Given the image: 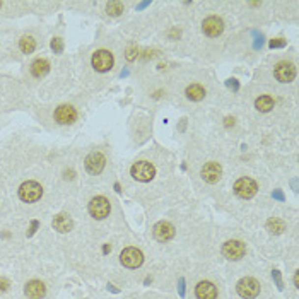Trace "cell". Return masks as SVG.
Segmentation results:
<instances>
[{"instance_id":"obj_25","label":"cell","mask_w":299,"mask_h":299,"mask_svg":"<svg viewBox=\"0 0 299 299\" xmlns=\"http://www.w3.org/2000/svg\"><path fill=\"white\" fill-rule=\"evenodd\" d=\"M10 282L5 279V277H0V293H5L7 289H9Z\"/></svg>"},{"instance_id":"obj_4","label":"cell","mask_w":299,"mask_h":299,"mask_svg":"<svg viewBox=\"0 0 299 299\" xmlns=\"http://www.w3.org/2000/svg\"><path fill=\"white\" fill-rule=\"evenodd\" d=\"M156 175V169L147 161H139L132 166V176L137 181H150Z\"/></svg>"},{"instance_id":"obj_6","label":"cell","mask_w":299,"mask_h":299,"mask_svg":"<svg viewBox=\"0 0 299 299\" xmlns=\"http://www.w3.org/2000/svg\"><path fill=\"white\" fill-rule=\"evenodd\" d=\"M120 262L127 267V269H137V267L142 265L144 255L140 253V250H137V248H125L120 255Z\"/></svg>"},{"instance_id":"obj_3","label":"cell","mask_w":299,"mask_h":299,"mask_svg":"<svg viewBox=\"0 0 299 299\" xmlns=\"http://www.w3.org/2000/svg\"><path fill=\"white\" fill-rule=\"evenodd\" d=\"M257 190H258L257 183L251 178H239L234 183V193L239 199H251V197H255Z\"/></svg>"},{"instance_id":"obj_8","label":"cell","mask_w":299,"mask_h":299,"mask_svg":"<svg viewBox=\"0 0 299 299\" xmlns=\"http://www.w3.org/2000/svg\"><path fill=\"white\" fill-rule=\"evenodd\" d=\"M92 67L98 72H108L113 67V55L106 50H99L92 55Z\"/></svg>"},{"instance_id":"obj_13","label":"cell","mask_w":299,"mask_h":299,"mask_svg":"<svg viewBox=\"0 0 299 299\" xmlns=\"http://www.w3.org/2000/svg\"><path fill=\"white\" fill-rule=\"evenodd\" d=\"M222 175V168L217 163H207L202 168V178L207 183H217Z\"/></svg>"},{"instance_id":"obj_11","label":"cell","mask_w":299,"mask_h":299,"mask_svg":"<svg viewBox=\"0 0 299 299\" xmlns=\"http://www.w3.org/2000/svg\"><path fill=\"white\" fill-rule=\"evenodd\" d=\"M75 118H77V111L75 108L68 106V104H62V106L57 108L55 111V120L62 125H68V123H74Z\"/></svg>"},{"instance_id":"obj_20","label":"cell","mask_w":299,"mask_h":299,"mask_svg":"<svg viewBox=\"0 0 299 299\" xmlns=\"http://www.w3.org/2000/svg\"><path fill=\"white\" fill-rule=\"evenodd\" d=\"M267 229H269L272 234H280L286 229V224H284V221H280L279 217H272L269 222H267Z\"/></svg>"},{"instance_id":"obj_12","label":"cell","mask_w":299,"mask_h":299,"mask_svg":"<svg viewBox=\"0 0 299 299\" xmlns=\"http://www.w3.org/2000/svg\"><path fill=\"white\" fill-rule=\"evenodd\" d=\"M275 77L280 82H291L296 77V68L289 62H280L275 67Z\"/></svg>"},{"instance_id":"obj_15","label":"cell","mask_w":299,"mask_h":299,"mask_svg":"<svg viewBox=\"0 0 299 299\" xmlns=\"http://www.w3.org/2000/svg\"><path fill=\"white\" fill-rule=\"evenodd\" d=\"M24 293H26V296L30 299H43L46 294V287L43 282H39V280H31V282L26 284V287H24Z\"/></svg>"},{"instance_id":"obj_23","label":"cell","mask_w":299,"mask_h":299,"mask_svg":"<svg viewBox=\"0 0 299 299\" xmlns=\"http://www.w3.org/2000/svg\"><path fill=\"white\" fill-rule=\"evenodd\" d=\"M106 12L110 14V16H120V14L123 12V3H120V2H110L106 5Z\"/></svg>"},{"instance_id":"obj_1","label":"cell","mask_w":299,"mask_h":299,"mask_svg":"<svg viewBox=\"0 0 299 299\" xmlns=\"http://www.w3.org/2000/svg\"><path fill=\"white\" fill-rule=\"evenodd\" d=\"M238 294L244 299H253L260 294V282L253 277H243L236 286Z\"/></svg>"},{"instance_id":"obj_2","label":"cell","mask_w":299,"mask_h":299,"mask_svg":"<svg viewBox=\"0 0 299 299\" xmlns=\"http://www.w3.org/2000/svg\"><path fill=\"white\" fill-rule=\"evenodd\" d=\"M43 195V188L39 183L36 181H26L21 185L19 188V197L23 202H28V204H31V202H36L39 200Z\"/></svg>"},{"instance_id":"obj_7","label":"cell","mask_w":299,"mask_h":299,"mask_svg":"<svg viewBox=\"0 0 299 299\" xmlns=\"http://www.w3.org/2000/svg\"><path fill=\"white\" fill-rule=\"evenodd\" d=\"M246 253V246L241 241H228L222 246V255L228 260H241Z\"/></svg>"},{"instance_id":"obj_10","label":"cell","mask_w":299,"mask_h":299,"mask_svg":"<svg viewBox=\"0 0 299 299\" xmlns=\"http://www.w3.org/2000/svg\"><path fill=\"white\" fill-rule=\"evenodd\" d=\"M104 164H106V159L101 152H91L86 157V169L91 175H99L104 169Z\"/></svg>"},{"instance_id":"obj_24","label":"cell","mask_w":299,"mask_h":299,"mask_svg":"<svg viewBox=\"0 0 299 299\" xmlns=\"http://www.w3.org/2000/svg\"><path fill=\"white\" fill-rule=\"evenodd\" d=\"M52 48L55 50V53L62 52V39H59V38L53 39V41H52Z\"/></svg>"},{"instance_id":"obj_14","label":"cell","mask_w":299,"mask_h":299,"mask_svg":"<svg viewBox=\"0 0 299 299\" xmlns=\"http://www.w3.org/2000/svg\"><path fill=\"white\" fill-rule=\"evenodd\" d=\"M175 236V228H173L169 222H157L156 226H154V238H156L157 241H161V243H164V241H169L171 238Z\"/></svg>"},{"instance_id":"obj_33","label":"cell","mask_w":299,"mask_h":299,"mask_svg":"<svg viewBox=\"0 0 299 299\" xmlns=\"http://www.w3.org/2000/svg\"><path fill=\"white\" fill-rule=\"evenodd\" d=\"M0 7H2V3H0Z\"/></svg>"},{"instance_id":"obj_30","label":"cell","mask_w":299,"mask_h":299,"mask_svg":"<svg viewBox=\"0 0 299 299\" xmlns=\"http://www.w3.org/2000/svg\"><path fill=\"white\" fill-rule=\"evenodd\" d=\"M226 125H228V127L234 125V118H226Z\"/></svg>"},{"instance_id":"obj_28","label":"cell","mask_w":299,"mask_h":299,"mask_svg":"<svg viewBox=\"0 0 299 299\" xmlns=\"http://www.w3.org/2000/svg\"><path fill=\"white\" fill-rule=\"evenodd\" d=\"M36 228H38V222H33V224H31V229H30V233H28V234H30V236H31V234H33L34 231H36Z\"/></svg>"},{"instance_id":"obj_19","label":"cell","mask_w":299,"mask_h":299,"mask_svg":"<svg viewBox=\"0 0 299 299\" xmlns=\"http://www.w3.org/2000/svg\"><path fill=\"white\" fill-rule=\"evenodd\" d=\"M204 96H205V89L199 84H192L186 88V98L188 99L200 101V99H204Z\"/></svg>"},{"instance_id":"obj_22","label":"cell","mask_w":299,"mask_h":299,"mask_svg":"<svg viewBox=\"0 0 299 299\" xmlns=\"http://www.w3.org/2000/svg\"><path fill=\"white\" fill-rule=\"evenodd\" d=\"M255 106H257L258 111H270L273 108V99L270 96H260L255 101Z\"/></svg>"},{"instance_id":"obj_32","label":"cell","mask_w":299,"mask_h":299,"mask_svg":"<svg viewBox=\"0 0 299 299\" xmlns=\"http://www.w3.org/2000/svg\"><path fill=\"white\" fill-rule=\"evenodd\" d=\"M284 45V41H275V43H272V46H282Z\"/></svg>"},{"instance_id":"obj_16","label":"cell","mask_w":299,"mask_h":299,"mask_svg":"<svg viewBox=\"0 0 299 299\" xmlns=\"http://www.w3.org/2000/svg\"><path fill=\"white\" fill-rule=\"evenodd\" d=\"M195 294L199 299H215L217 298V289H215V286L212 282L204 280V282H200L199 286H197Z\"/></svg>"},{"instance_id":"obj_31","label":"cell","mask_w":299,"mask_h":299,"mask_svg":"<svg viewBox=\"0 0 299 299\" xmlns=\"http://www.w3.org/2000/svg\"><path fill=\"white\" fill-rule=\"evenodd\" d=\"M294 284H296V287H299V275L296 273V277H294Z\"/></svg>"},{"instance_id":"obj_21","label":"cell","mask_w":299,"mask_h":299,"mask_svg":"<svg viewBox=\"0 0 299 299\" xmlns=\"http://www.w3.org/2000/svg\"><path fill=\"white\" fill-rule=\"evenodd\" d=\"M19 48L23 53H33L36 48V41L33 36H24V38L19 41Z\"/></svg>"},{"instance_id":"obj_9","label":"cell","mask_w":299,"mask_h":299,"mask_svg":"<svg viewBox=\"0 0 299 299\" xmlns=\"http://www.w3.org/2000/svg\"><path fill=\"white\" fill-rule=\"evenodd\" d=\"M202 31L207 36H210V38H215V36H219L224 31V23H222V19H219L215 16L207 17L204 21V24H202Z\"/></svg>"},{"instance_id":"obj_27","label":"cell","mask_w":299,"mask_h":299,"mask_svg":"<svg viewBox=\"0 0 299 299\" xmlns=\"http://www.w3.org/2000/svg\"><path fill=\"white\" fill-rule=\"evenodd\" d=\"M273 277H275L277 286H279V289H282V282H280V275H279V272H277V270H273Z\"/></svg>"},{"instance_id":"obj_17","label":"cell","mask_w":299,"mask_h":299,"mask_svg":"<svg viewBox=\"0 0 299 299\" xmlns=\"http://www.w3.org/2000/svg\"><path fill=\"white\" fill-rule=\"evenodd\" d=\"M53 228L59 233H68L72 228H74V222L68 217L67 214H59L55 219H53Z\"/></svg>"},{"instance_id":"obj_29","label":"cell","mask_w":299,"mask_h":299,"mask_svg":"<svg viewBox=\"0 0 299 299\" xmlns=\"http://www.w3.org/2000/svg\"><path fill=\"white\" fill-rule=\"evenodd\" d=\"M74 178V171H65V179H72Z\"/></svg>"},{"instance_id":"obj_26","label":"cell","mask_w":299,"mask_h":299,"mask_svg":"<svg viewBox=\"0 0 299 299\" xmlns=\"http://www.w3.org/2000/svg\"><path fill=\"white\" fill-rule=\"evenodd\" d=\"M135 53H137L135 48H128L127 50V59L128 60H133V59H135Z\"/></svg>"},{"instance_id":"obj_18","label":"cell","mask_w":299,"mask_h":299,"mask_svg":"<svg viewBox=\"0 0 299 299\" xmlns=\"http://www.w3.org/2000/svg\"><path fill=\"white\" fill-rule=\"evenodd\" d=\"M48 70H50V63H48V60H45V59L34 60L33 65H31V74L38 79L45 77V75L48 74Z\"/></svg>"},{"instance_id":"obj_5","label":"cell","mask_w":299,"mask_h":299,"mask_svg":"<svg viewBox=\"0 0 299 299\" xmlns=\"http://www.w3.org/2000/svg\"><path fill=\"white\" fill-rule=\"evenodd\" d=\"M110 202H108L104 197H94L91 202H89V212L94 219H104L110 215Z\"/></svg>"}]
</instances>
